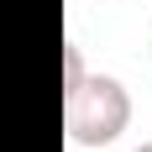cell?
<instances>
[{"mask_svg":"<svg viewBox=\"0 0 152 152\" xmlns=\"http://www.w3.org/2000/svg\"><path fill=\"white\" fill-rule=\"evenodd\" d=\"M84 47L79 42H63V89H74V84H84Z\"/></svg>","mask_w":152,"mask_h":152,"instance_id":"cell-2","label":"cell"},{"mask_svg":"<svg viewBox=\"0 0 152 152\" xmlns=\"http://www.w3.org/2000/svg\"><path fill=\"white\" fill-rule=\"evenodd\" d=\"M137 152H152V142H142V147H137Z\"/></svg>","mask_w":152,"mask_h":152,"instance_id":"cell-3","label":"cell"},{"mask_svg":"<svg viewBox=\"0 0 152 152\" xmlns=\"http://www.w3.org/2000/svg\"><path fill=\"white\" fill-rule=\"evenodd\" d=\"M131 126V94L115 74H84V84L63 89V131L79 147H110Z\"/></svg>","mask_w":152,"mask_h":152,"instance_id":"cell-1","label":"cell"}]
</instances>
